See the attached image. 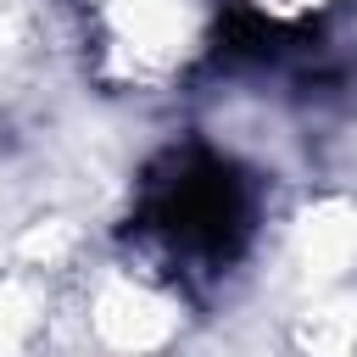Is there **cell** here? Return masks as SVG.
Returning <instances> with one entry per match:
<instances>
[{"label":"cell","mask_w":357,"mask_h":357,"mask_svg":"<svg viewBox=\"0 0 357 357\" xmlns=\"http://www.w3.org/2000/svg\"><path fill=\"white\" fill-rule=\"evenodd\" d=\"M145 229L173 251V257H201L218 262L234 251V234L245 229V195L240 178L212 162V156H184L173 173L151 190Z\"/></svg>","instance_id":"6da1fadb"}]
</instances>
